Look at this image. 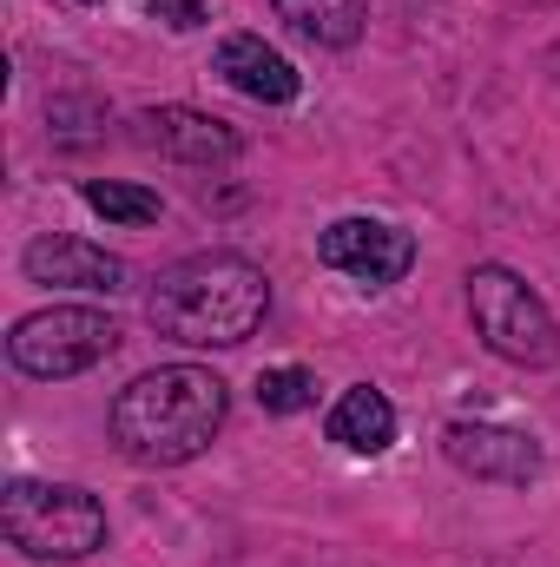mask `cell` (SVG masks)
I'll list each match as a JSON object with an SVG mask.
<instances>
[{
	"instance_id": "cell-6",
	"label": "cell",
	"mask_w": 560,
	"mask_h": 567,
	"mask_svg": "<svg viewBox=\"0 0 560 567\" xmlns=\"http://www.w3.org/2000/svg\"><path fill=\"white\" fill-rule=\"evenodd\" d=\"M317 258L343 278L370 284V290H390V284L409 278L416 265V238L403 225H383V218H336L323 238H317Z\"/></svg>"
},
{
	"instance_id": "cell-12",
	"label": "cell",
	"mask_w": 560,
	"mask_h": 567,
	"mask_svg": "<svg viewBox=\"0 0 560 567\" xmlns=\"http://www.w3.org/2000/svg\"><path fill=\"white\" fill-rule=\"evenodd\" d=\"M271 7L317 47H356L370 27V0H271Z\"/></svg>"
},
{
	"instance_id": "cell-15",
	"label": "cell",
	"mask_w": 560,
	"mask_h": 567,
	"mask_svg": "<svg viewBox=\"0 0 560 567\" xmlns=\"http://www.w3.org/2000/svg\"><path fill=\"white\" fill-rule=\"evenodd\" d=\"M145 7H152V20H165V27H178V33H191V27H205V20H211L198 0H145Z\"/></svg>"
},
{
	"instance_id": "cell-2",
	"label": "cell",
	"mask_w": 560,
	"mask_h": 567,
	"mask_svg": "<svg viewBox=\"0 0 560 567\" xmlns=\"http://www.w3.org/2000/svg\"><path fill=\"white\" fill-rule=\"evenodd\" d=\"M231 416V383L205 363H158L113 396V442L145 468L198 462Z\"/></svg>"
},
{
	"instance_id": "cell-11",
	"label": "cell",
	"mask_w": 560,
	"mask_h": 567,
	"mask_svg": "<svg viewBox=\"0 0 560 567\" xmlns=\"http://www.w3.org/2000/svg\"><path fill=\"white\" fill-rule=\"evenodd\" d=\"M330 442L350 449V455H383L396 442V403L383 390H370V383L343 390L336 410H330Z\"/></svg>"
},
{
	"instance_id": "cell-9",
	"label": "cell",
	"mask_w": 560,
	"mask_h": 567,
	"mask_svg": "<svg viewBox=\"0 0 560 567\" xmlns=\"http://www.w3.org/2000/svg\"><path fill=\"white\" fill-rule=\"evenodd\" d=\"M20 271L33 284H53V290H126V265L86 238H33Z\"/></svg>"
},
{
	"instance_id": "cell-5",
	"label": "cell",
	"mask_w": 560,
	"mask_h": 567,
	"mask_svg": "<svg viewBox=\"0 0 560 567\" xmlns=\"http://www.w3.org/2000/svg\"><path fill=\"white\" fill-rule=\"evenodd\" d=\"M120 350V323L106 310H86V303H53V310H33L13 323L7 337V357L20 377L33 383H60V377H80L93 363H106Z\"/></svg>"
},
{
	"instance_id": "cell-10",
	"label": "cell",
	"mask_w": 560,
	"mask_h": 567,
	"mask_svg": "<svg viewBox=\"0 0 560 567\" xmlns=\"http://www.w3.org/2000/svg\"><path fill=\"white\" fill-rule=\"evenodd\" d=\"M211 66H218L245 100H258V106H290V100H297V86H303V73L283 60L278 47H265L258 33H225Z\"/></svg>"
},
{
	"instance_id": "cell-3",
	"label": "cell",
	"mask_w": 560,
	"mask_h": 567,
	"mask_svg": "<svg viewBox=\"0 0 560 567\" xmlns=\"http://www.w3.org/2000/svg\"><path fill=\"white\" fill-rule=\"evenodd\" d=\"M0 528L27 561H86L106 548V508L73 482H7Z\"/></svg>"
},
{
	"instance_id": "cell-1",
	"label": "cell",
	"mask_w": 560,
	"mask_h": 567,
	"mask_svg": "<svg viewBox=\"0 0 560 567\" xmlns=\"http://www.w3.org/2000/svg\"><path fill=\"white\" fill-rule=\"evenodd\" d=\"M265 310H271V278L245 251H191L165 265L145 297V323L185 350H231L258 337Z\"/></svg>"
},
{
	"instance_id": "cell-13",
	"label": "cell",
	"mask_w": 560,
	"mask_h": 567,
	"mask_svg": "<svg viewBox=\"0 0 560 567\" xmlns=\"http://www.w3.org/2000/svg\"><path fill=\"white\" fill-rule=\"evenodd\" d=\"M100 218H113V225H152L158 218V192H145V185H120V178H86V192H80Z\"/></svg>"
},
{
	"instance_id": "cell-8",
	"label": "cell",
	"mask_w": 560,
	"mask_h": 567,
	"mask_svg": "<svg viewBox=\"0 0 560 567\" xmlns=\"http://www.w3.org/2000/svg\"><path fill=\"white\" fill-rule=\"evenodd\" d=\"M133 140L145 152H165V158H178V165H231L245 140H238V126H225V120H211V113H198V106H152L133 120Z\"/></svg>"
},
{
	"instance_id": "cell-7",
	"label": "cell",
	"mask_w": 560,
	"mask_h": 567,
	"mask_svg": "<svg viewBox=\"0 0 560 567\" xmlns=\"http://www.w3.org/2000/svg\"><path fill=\"white\" fill-rule=\"evenodd\" d=\"M442 455L475 475V482H501V488H528L541 475V442L501 423H448L442 429Z\"/></svg>"
},
{
	"instance_id": "cell-14",
	"label": "cell",
	"mask_w": 560,
	"mask_h": 567,
	"mask_svg": "<svg viewBox=\"0 0 560 567\" xmlns=\"http://www.w3.org/2000/svg\"><path fill=\"white\" fill-rule=\"evenodd\" d=\"M258 403H265L271 416H297V410L317 403V377L297 370V363H290V370H265V377H258Z\"/></svg>"
},
{
	"instance_id": "cell-4",
	"label": "cell",
	"mask_w": 560,
	"mask_h": 567,
	"mask_svg": "<svg viewBox=\"0 0 560 567\" xmlns=\"http://www.w3.org/2000/svg\"><path fill=\"white\" fill-rule=\"evenodd\" d=\"M468 310H475L481 343H488L501 363H521V370L560 363L554 310L528 290V278H515L508 265H475V271H468Z\"/></svg>"
}]
</instances>
